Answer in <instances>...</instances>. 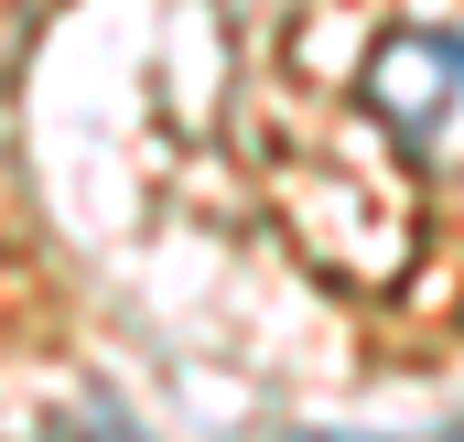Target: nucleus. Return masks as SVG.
Wrapping results in <instances>:
<instances>
[{"label": "nucleus", "instance_id": "f257e3e1", "mask_svg": "<svg viewBox=\"0 0 464 442\" xmlns=\"http://www.w3.org/2000/svg\"><path fill=\"white\" fill-rule=\"evenodd\" d=\"M367 109L421 162L464 173V33H389L367 54Z\"/></svg>", "mask_w": 464, "mask_h": 442}, {"label": "nucleus", "instance_id": "f03ea898", "mask_svg": "<svg viewBox=\"0 0 464 442\" xmlns=\"http://www.w3.org/2000/svg\"><path fill=\"white\" fill-rule=\"evenodd\" d=\"M292 442H356V432H292ZM432 442H454V432H432Z\"/></svg>", "mask_w": 464, "mask_h": 442}]
</instances>
